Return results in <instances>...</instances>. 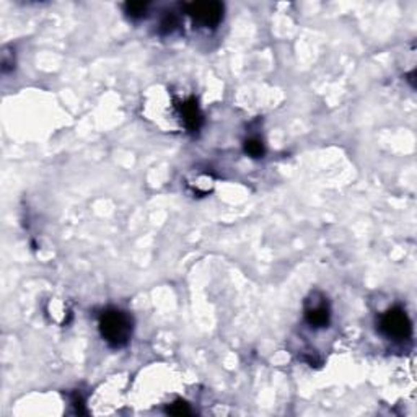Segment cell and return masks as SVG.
Returning a JSON list of instances; mask_svg holds the SVG:
<instances>
[{"instance_id":"cell-9","label":"cell","mask_w":417,"mask_h":417,"mask_svg":"<svg viewBox=\"0 0 417 417\" xmlns=\"http://www.w3.org/2000/svg\"><path fill=\"white\" fill-rule=\"evenodd\" d=\"M178 26H180L178 17L173 15V13H168V15H166V17L162 20L160 30H162V33H163V35H171L175 30H178Z\"/></svg>"},{"instance_id":"cell-5","label":"cell","mask_w":417,"mask_h":417,"mask_svg":"<svg viewBox=\"0 0 417 417\" xmlns=\"http://www.w3.org/2000/svg\"><path fill=\"white\" fill-rule=\"evenodd\" d=\"M180 115L181 119H183L186 129L189 133H197L201 129L202 122H204V116L201 108L196 101V98H189L180 104Z\"/></svg>"},{"instance_id":"cell-1","label":"cell","mask_w":417,"mask_h":417,"mask_svg":"<svg viewBox=\"0 0 417 417\" xmlns=\"http://www.w3.org/2000/svg\"><path fill=\"white\" fill-rule=\"evenodd\" d=\"M133 329V318L119 308H108L99 316V334L113 349L128 346Z\"/></svg>"},{"instance_id":"cell-6","label":"cell","mask_w":417,"mask_h":417,"mask_svg":"<svg viewBox=\"0 0 417 417\" xmlns=\"http://www.w3.org/2000/svg\"><path fill=\"white\" fill-rule=\"evenodd\" d=\"M148 10V3L147 2H128L124 6V12L128 13V17L133 18V20H140L147 15Z\"/></svg>"},{"instance_id":"cell-7","label":"cell","mask_w":417,"mask_h":417,"mask_svg":"<svg viewBox=\"0 0 417 417\" xmlns=\"http://www.w3.org/2000/svg\"><path fill=\"white\" fill-rule=\"evenodd\" d=\"M244 152H246L251 158H262L266 148H264V144H262V140H260L258 137H251L244 142Z\"/></svg>"},{"instance_id":"cell-4","label":"cell","mask_w":417,"mask_h":417,"mask_svg":"<svg viewBox=\"0 0 417 417\" xmlns=\"http://www.w3.org/2000/svg\"><path fill=\"white\" fill-rule=\"evenodd\" d=\"M305 320L311 328H326L331 321V310L328 302L323 297L318 300L316 295H313L305 305Z\"/></svg>"},{"instance_id":"cell-3","label":"cell","mask_w":417,"mask_h":417,"mask_svg":"<svg viewBox=\"0 0 417 417\" xmlns=\"http://www.w3.org/2000/svg\"><path fill=\"white\" fill-rule=\"evenodd\" d=\"M186 13L201 28H215L224 18V6L220 2H193L186 6Z\"/></svg>"},{"instance_id":"cell-8","label":"cell","mask_w":417,"mask_h":417,"mask_svg":"<svg viewBox=\"0 0 417 417\" xmlns=\"http://www.w3.org/2000/svg\"><path fill=\"white\" fill-rule=\"evenodd\" d=\"M166 412L171 416H191L193 409L189 407V405L183 400H176L175 403H171V405L166 407Z\"/></svg>"},{"instance_id":"cell-2","label":"cell","mask_w":417,"mask_h":417,"mask_svg":"<svg viewBox=\"0 0 417 417\" xmlns=\"http://www.w3.org/2000/svg\"><path fill=\"white\" fill-rule=\"evenodd\" d=\"M380 331L393 341H406L412 334V323L401 307H393L380 318Z\"/></svg>"}]
</instances>
